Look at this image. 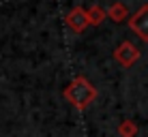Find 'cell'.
<instances>
[{"mask_svg":"<svg viewBox=\"0 0 148 137\" xmlns=\"http://www.w3.org/2000/svg\"><path fill=\"white\" fill-rule=\"evenodd\" d=\"M62 94L75 109L84 111V109H88L90 105L95 103V99H97L99 92H97V88L84 77V75H77V77L62 90Z\"/></svg>","mask_w":148,"mask_h":137,"instance_id":"1","label":"cell"},{"mask_svg":"<svg viewBox=\"0 0 148 137\" xmlns=\"http://www.w3.org/2000/svg\"><path fill=\"white\" fill-rule=\"evenodd\" d=\"M129 28L140 37V41L148 43V4H142L129 17Z\"/></svg>","mask_w":148,"mask_h":137,"instance_id":"2","label":"cell"},{"mask_svg":"<svg viewBox=\"0 0 148 137\" xmlns=\"http://www.w3.org/2000/svg\"><path fill=\"white\" fill-rule=\"evenodd\" d=\"M114 58L118 60L122 67L129 69V67H133L137 60H140V49H137L131 41H122L118 47L114 49Z\"/></svg>","mask_w":148,"mask_h":137,"instance_id":"3","label":"cell"},{"mask_svg":"<svg viewBox=\"0 0 148 137\" xmlns=\"http://www.w3.org/2000/svg\"><path fill=\"white\" fill-rule=\"evenodd\" d=\"M64 22H67V26L73 30V32H84L86 28L90 26V17H88V9H82V7H73L71 11L67 13V17H64Z\"/></svg>","mask_w":148,"mask_h":137,"instance_id":"4","label":"cell"},{"mask_svg":"<svg viewBox=\"0 0 148 137\" xmlns=\"http://www.w3.org/2000/svg\"><path fill=\"white\" fill-rule=\"evenodd\" d=\"M108 17H112L114 22H125V19L129 17V11H127V7L122 2H114L108 9Z\"/></svg>","mask_w":148,"mask_h":137,"instance_id":"5","label":"cell"},{"mask_svg":"<svg viewBox=\"0 0 148 137\" xmlns=\"http://www.w3.org/2000/svg\"><path fill=\"white\" fill-rule=\"evenodd\" d=\"M88 17H90V26H99V24H103V19L108 17V11H103L99 4H95V7L88 9Z\"/></svg>","mask_w":148,"mask_h":137,"instance_id":"6","label":"cell"},{"mask_svg":"<svg viewBox=\"0 0 148 137\" xmlns=\"http://www.w3.org/2000/svg\"><path fill=\"white\" fill-rule=\"evenodd\" d=\"M137 124L133 122V120H122V122L118 124V135L120 137H135L137 135Z\"/></svg>","mask_w":148,"mask_h":137,"instance_id":"7","label":"cell"}]
</instances>
